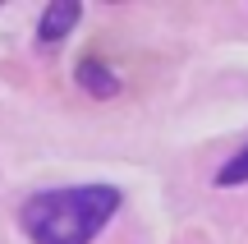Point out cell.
Masks as SVG:
<instances>
[{"instance_id":"cell-1","label":"cell","mask_w":248,"mask_h":244,"mask_svg":"<svg viewBox=\"0 0 248 244\" xmlns=\"http://www.w3.org/2000/svg\"><path fill=\"white\" fill-rule=\"evenodd\" d=\"M115 184H74V189H42L23 198L18 226L32 244H92L120 212Z\"/></svg>"},{"instance_id":"cell-2","label":"cell","mask_w":248,"mask_h":244,"mask_svg":"<svg viewBox=\"0 0 248 244\" xmlns=\"http://www.w3.org/2000/svg\"><path fill=\"white\" fill-rule=\"evenodd\" d=\"M78 14H83L78 0H51V5H46V14H42V23H37V37H42L46 46L64 42V37H69V28L78 23Z\"/></svg>"},{"instance_id":"cell-3","label":"cell","mask_w":248,"mask_h":244,"mask_svg":"<svg viewBox=\"0 0 248 244\" xmlns=\"http://www.w3.org/2000/svg\"><path fill=\"white\" fill-rule=\"evenodd\" d=\"M78 88H88L92 97H115V92H120V79L101 60H83L78 65Z\"/></svg>"},{"instance_id":"cell-4","label":"cell","mask_w":248,"mask_h":244,"mask_svg":"<svg viewBox=\"0 0 248 244\" xmlns=\"http://www.w3.org/2000/svg\"><path fill=\"white\" fill-rule=\"evenodd\" d=\"M234 184H248V143L216 171V189H234Z\"/></svg>"}]
</instances>
